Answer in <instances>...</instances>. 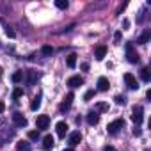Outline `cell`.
I'll use <instances>...</instances> for the list:
<instances>
[{"label":"cell","mask_w":151,"mask_h":151,"mask_svg":"<svg viewBox=\"0 0 151 151\" xmlns=\"http://www.w3.org/2000/svg\"><path fill=\"white\" fill-rule=\"evenodd\" d=\"M124 50H126V57H128V62H132V64H137V62L140 60V59H139V53L135 52V48H133V45H132V43H126Z\"/></svg>","instance_id":"cell-1"},{"label":"cell","mask_w":151,"mask_h":151,"mask_svg":"<svg viewBox=\"0 0 151 151\" xmlns=\"http://www.w3.org/2000/svg\"><path fill=\"white\" fill-rule=\"evenodd\" d=\"M121 128H124V119H116V121L109 123V126H107V132H109L110 135H117Z\"/></svg>","instance_id":"cell-2"},{"label":"cell","mask_w":151,"mask_h":151,"mask_svg":"<svg viewBox=\"0 0 151 151\" xmlns=\"http://www.w3.org/2000/svg\"><path fill=\"white\" fill-rule=\"evenodd\" d=\"M142 119H144V109H142L140 105H135V107L132 109V121H133L135 124H140Z\"/></svg>","instance_id":"cell-3"},{"label":"cell","mask_w":151,"mask_h":151,"mask_svg":"<svg viewBox=\"0 0 151 151\" xmlns=\"http://www.w3.org/2000/svg\"><path fill=\"white\" fill-rule=\"evenodd\" d=\"M48 124H50V117H48L46 114L37 116V119H36V128H37V130H46Z\"/></svg>","instance_id":"cell-4"},{"label":"cell","mask_w":151,"mask_h":151,"mask_svg":"<svg viewBox=\"0 0 151 151\" xmlns=\"http://www.w3.org/2000/svg\"><path fill=\"white\" fill-rule=\"evenodd\" d=\"M73 98H75V94H73V93H68V94H66V98L62 100V103L59 105V110H60V112L69 110V107H71V103H73Z\"/></svg>","instance_id":"cell-5"},{"label":"cell","mask_w":151,"mask_h":151,"mask_svg":"<svg viewBox=\"0 0 151 151\" xmlns=\"http://www.w3.org/2000/svg\"><path fill=\"white\" fill-rule=\"evenodd\" d=\"M13 123H14L16 126H20V128H23V126H27L29 121H27V117H25L22 112H14V114H13Z\"/></svg>","instance_id":"cell-6"},{"label":"cell","mask_w":151,"mask_h":151,"mask_svg":"<svg viewBox=\"0 0 151 151\" xmlns=\"http://www.w3.org/2000/svg\"><path fill=\"white\" fill-rule=\"evenodd\" d=\"M124 82H126V86H128V89H132V91H135V89H139V84H137V78L133 77L132 73H124Z\"/></svg>","instance_id":"cell-7"},{"label":"cell","mask_w":151,"mask_h":151,"mask_svg":"<svg viewBox=\"0 0 151 151\" xmlns=\"http://www.w3.org/2000/svg\"><path fill=\"white\" fill-rule=\"evenodd\" d=\"M82 84H84V78L80 77V75H75V77H69V78H68V87H71V89L80 87Z\"/></svg>","instance_id":"cell-8"},{"label":"cell","mask_w":151,"mask_h":151,"mask_svg":"<svg viewBox=\"0 0 151 151\" xmlns=\"http://www.w3.org/2000/svg\"><path fill=\"white\" fill-rule=\"evenodd\" d=\"M80 140H82V133L80 132H73L71 135H69V147H75L77 144H80Z\"/></svg>","instance_id":"cell-9"},{"label":"cell","mask_w":151,"mask_h":151,"mask_svg":"<svg viewBox=\"0 0 151 151\" xmlns=\"http://www.w3.org/2000/svg\"><path fill=\"white\" fill-rule=\"evenodd\" d=\"M105 53H107V46H105V45H98V46L94 48V57H96V60H103Z\"/></svg>","instance_id":"cell-10"},{"label":"cell","mask_w":151,"mask_h":151,"mask_svg":"<svg viewBox=\"0 0 151 151\" xmlns=\"http://www.w3.org/2000/svg\"><path fill=\"white\" fill-rule=\"evenodd\" d=\"M55 130H57L59 137H66V133H68V123L66 121H59L57 126H55Z\"/></svg>","instance_id":"cell-11"},{"label":"cell","mask_w":151,"mask_h":151,"mask_svg":"<svg viewBox=\"0 0 151 151\" xmlns=\"http://www.w3.org/2000/svg\"><path fill=\"white\" fill-rule=\"evenodd\" d=\"M37 78H39V73H37V71H34V69L27 71V84H29V86H34V84L37 82Z\"/></svg>","instance_id":"cell-12"},{"label":"cell","mask_w":151,"mask_h":151,"mask_svg":"<svg viewBox=\"0 0 151 151\" xmlns=\"http://www.w3.org/2000/svg\"><path fill=\"white\" fill-rule=\"evenodd\" d=\"M109 87H110L109 78L107 77H100L98 78V91H109Z\"/></svg>","instance_id":"cell-13"},{"label":"cell","mask_w":151,"mask_h":151,"mask_svg":"<svg viewBox=\"0 0 151 151\" xmlns=\"http://www.w3.org/2000/svg\"><path fill=\"white\" fill-rule=\"evenodd\" d=\"M87 123H89L91 126L98 124V123H100V114H98V112H94V110H91V112L87 114Z\"/></svg>","instance_id":"cell-14"},{"label":"cell","mask_w":151,"mask_h":151,"mask_svg":"<svg viewBox=\"0 0 151 151\" xmlns=\"http://www.w3.org/2000/svg\"><path fill=\"white\" fill-rule=\"evenodd\" d=\"M53 144H55V140H53L52 135H46V137L43 139V149H45V151H50V149L53 147Z\"/></svg>","instance_id":"cell-15"},{"label":"cell","mask_w":151,"mask_h":151,"mask_svg":"<svg viewBox=\"0 0 151 151\" xmlns=\"http://www.w3.org/2000/svg\"><path fill=\"white\" fill-rule=\"evenodd\" d=\"M16 149H18V151H30V142H27V140H18V142H16Z\"/></svg>","instance_id":"cell-16"},{"label":"cell","mask_w":151,"mask_h":151,"mask_svg":"<svg viewBox=\"0 0 151 151\" xmlns=\"http://www.w3.org/2000/svg\"><path fill=\"white\" fill-rule=\"evenodd\" d=\"M149 37H151V30H146L140 37H137V45H146L149 41Z\"/></svg>","instance_id":"cell-17"},{"label":"cell","mask_w":151,"mask_h":151,"mask_svg":"<svg viewBox=\"0 0 151 151\" xmlns=\"http://www.w3.org/2000/svg\"><path fill=\"white\" fill-rule=\"evenodd\" d=\"M39 107H41V94H36L32 98V101H30V109L32 110H37Z\"/></svg>","instance_id":"cell-18"},{"label":"cell","mask_w":151,"mask_h":151,"mask_svg":"<svg viewBox=\"0 0 151 151\" xmlns=\"http://www.w3.org/2000/svg\"><path fill=\"white\" fill-rule=\"evenodd\" d=\"M66 64H68V68H75V66H77V55H75V53H69V55L66 57Z\"/></svg>","instance_id":"cell-19"},{"label":"cell","mask_w":151,"mask_h":151,"mask_svg":"<svg viewBox=\"0 0 151 151\" xmlns=\"http://www.w3.org/2000/svg\"><path fill=\"white\" fill-rule=\"evenodd\" d=\"M107 110H109V103L105 101H98L94 105V112H107Z\"/></svg>","instance_id":"cell-20"},{"label":"cell","mask_w":151,"mask_h":151,"mask_svg":"<svg viewBox=\"0 0 151 151\" xmlns=\"http://www.w3.org/2000/svg\"><path fill=\"white\" fill-rule=\"evenodd\" d=\"M140 78H142L144 82H149V80H151V73H149V68H142V71H140Z\"/></svg>","instance_id":"cell-21"},{"label":"cell","mask_w":151,"mask_h":151,"mask_svg":"<svg viewBox=\"0 0 151 151\" xmlns=\"http://www.w3.org/2000/svg\"><path fill=\"white\" fill-rule=\"evenodd\" d=\"M11 80H13L14 84H20V82L23 80V71H16V73H13V77H11Z\"/></svg>","instance_id":"cell-22"},{"label":"cell","mask_w":151,"mask_h":151,"mask_svg":"<svg viewBox=\"0 0 151 151\" xmlns=\"http://www.w3.org/2000/svg\"><path fill=\"white\" fill-rule=\"evenodd\" d=\"M23 96V89L22 87H14V91H13V100H18V98H22Z\"/></svg>","instance_id":"cell-23"},{"label":"cell","mask_w":151,"mask_h":151,"mask_svg":"<svg viewBox=\"0 0 151 151\" xmlns=\"http://www.w3.org/2000/svg\"><path fill=\"white\" fill-rule=\"evenodd\" d=\"M55 6L59 7V9H68V0H55Z\"/></svg>","instance_id":"cell-24"},{"label":"cell","mask_w":151,"mask_h":151,"mask_svg":"<svg viewBox=\"0 0 151 151\" xmlns=\"http://www.w3.org/2000/svg\"><path fill=\"white\" fill-rule=\"evenodd\" d=\"M41 53H43V55H46V57H48V55H52V53H53V48H52V46H48V45H46V46H43V48H41Z\"/></svg>","instance_id":"cell-25"},{"label":"cell","mask_w":151,"mask_h":151,"mask_svg":"<svg viewBox=\"0 0 151 151\" xmlns=\"http://www.w3.org/2000/svg\"><path fill=\"white\" fill-rule=\"evenodd\" d=\"M94 94H96V91H94V89H91V91H87V93L84 94V100H86V101H91V100L94 98Z\"/></svg>","instance_id":"cell-26"},{"label":"cell","mask_w":151,"mask_h":151,"mask_svg":"<svg viewBox=\"0 0 151 151\" xmlns=\"http://www.w3.org/2000/svg\"><path fill=\"white\" fill-rule=\"evenodd\" d=\"M29 139H30V140H37V139H39V132H37V130L29 132Z\"/></svg>","instance_id":"cell-27"},{"label":"cell","mask_w":151,"mask_h":151,"mask_svg":"<svg viewBox=\"0 0 151 151\" xmlns=\"http://www.w3.org/2000/svg\"><path fill=\"white\" fill-rule=\"evenodd\" d=\"M114 100H116L117 105H124V103H126V98H124V96H116Z\"/></svg>","instance_id":"cell-28"},{"label":"cell","mask_w":151,"mask_h":151,"mask_svg":"<svg viewBox=\"0 0 151 151\" xmlns=\"http://www.w3.org/2000/svg\"><path fill=\"white\" fill-rule=\"evenodd\" d=\"M6 34H7L9 37H14V36H16V34H14V30H13L11 27H6Z\"/></svg>","instance_id":"cell-29"},{"label":"cell","mask_w":151,"mask_h":151,"mask_svg":"<svg viewBox=\"0 0 151 151\" xmlns=\"http://www.w3.org/2000/svg\"><path fill=\"white\" fill-rule=\"evenodd\" d=\"M103 151H117V149H116L114 146H105V147H103Z\"/></svg>","instance_id":"cell-30"},{"label":"cell","mask_w":151,"mask_h":151,"mask_svg":"<svg viewBox=\"0 0 151 151\" xmlns=\"http://www.w3.org/2000/svg\"><path fill=\"white\" fill-rule=\"evenodd\" d=\"M4 110H6V103L0 101V114H4Z\"/></svg>","instance_id":"cell-31"},{"label":"cell","mask_w":151,"mask_h":151,"mask_svg":"<svg viewBox=\"0 0 151 151\" xmlns=\"http://www.w3.org/2000/svg\"><path fill=\"white\" fill-rule=\"evenodd\" d=\"M140 133H142V132H140V128H137V126H135V128H133V135H137V137H139Z\"/></svg>","instance_id":"cell-32"},{"label":"cell","mask_w":151,"mask_h":151,"mask_svg":"<svg viewBox=\"0 0 151 151\" xmlns=\"http://www.w3.org/2000/svg\"><path fill=\"white\" fill-rule=\"evenodd\" d=\"M114 39H116V43L121 39V32H116V36H114Z\"/></svg>","instance_id":"cell-33"},{"label":"cell","mask_w":151,"mask_h":151,"mask_svg":"<svg viewBox=\"0 0 151 151\" xmlns=\"http://www.w3.org/2000/svg\"><path fill=\"white\" fill-rule=\"evenodd\" d=\"M82 69H84V71H87V69H89V64H87V62H84V64H82Z\"/></svg>","instance_id":"cell-34"},{"label":"cell","mask_w":151,"mask_h":151,"mask_svg":"<svg viewBox=\"0 0 151 151\" xmlns=\"http://www.w3.org/2000/svg\"><path fill=\"white\" fill-rule=\"evenodd\" d=\"M64 151H75V149H73V147H68V149H64Z\"/></svg>","instance_id":"cell-35"},{"label":"cell","mask_w":151,"mask_h":151,"mask_svg":"<svg viewBox=\"0 0 151 151\" xmlns=\"http://www.w3.org/2000/svg\"><path fill=\"white\" fill-rule=\"evenodd\" d=\"M0 78H2V69H0Z\"/></svg>","instance_id":"cell-36"}]
</instances>
